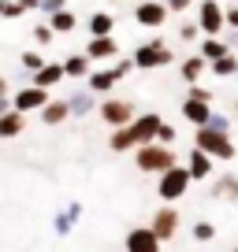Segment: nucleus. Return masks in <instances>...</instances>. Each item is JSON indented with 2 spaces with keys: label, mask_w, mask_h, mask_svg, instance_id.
Returning a JSON list of instances; mask_svg holds the SVG:
<instances>
[{
  "label": "nucleus",
  "mask_w": 238,
  "mask_h": 252,
  "mask_svg": "<svg viewBox=\"0 0 238 252\" xmlns=\"http://www.w3.org/2000/svg\"><path fill=\"white\" fill-rule=\"evenodd\" d=\"M134 163H138V171H145V174H164V171H171V167L179 163V156H175V149H164V145L149 141V145H138L134 149Z\"/></svg>",
  "instance_id": "f257e3e1"
},
{
  "label": "nucleus",
  "mask_w": 238,
  "mask_h": 252,
  "mask_svg": "<svg viewBox=\"0 0 238 252\" xmlns=\"http://www.w3.org/2000/svg\"><path fill=\"white\" fill-rule=\"evenodd\" d=\"M194 149L205 152L208 159H235V145H231L227 134H216L208 126H198V134H194Z\"/></svg>",
  "instance_id": "f03ea898"
},
{
  "label": "nucleus",
  "mask_w": 238,
  "mask_h": 252,
  "mask_svg": "<svg viewBox=\"0 0 238 252\" xmlns=\"http://www.w3.org/2000/svg\"><path fill=\"white\" fill-rule=\"evenodd\" d=\"M186 189H190V174H186L179 163H175L171 171H164V174H160V182H157V193H160V200H167V204L183 200V197H186Z\"/></svg>",
  "instance_id": "7ed1b4c3"
},
{
  "label": "nucleus",
  "mask_w": 238,
  "mask_h": 252,
  "mask_svg": "<svg viewBox=\"0 0 238 252\" xmlns=\"http://www.w3.org/2000/svg\"><path fill=\"white\" fill-rule=\"evenodd\" d=\"M171 60H175V56L167 52L164 41H149V45H142V48L134 52V60H130V63H134V67H142V71H157V67H167Z\"/></svg>",
  "instance_id": "20e7f679"
},
{
  "label": "nucleus",
  "mask_w": 238,
  "mask_h": 252,
  "mask_svg": "<svg viewBox=\"0 0 238 252\" xmlns=\"http://www.w3.org/2000/svg\"><path fill=\"white\" fill-rule=\"evenodd\" d=\"M179 222H183L179 219V208H160V212L149 219V234L164 245V241H171V237L179 234Z\"/></svg>",
  "instance_id": "39448f33"
},
{
  "label": "nucleus",
  "mask_w": 238,
  "mask_h": 252,
  "mask_svg": "<svg viewBox=\"0 0 238 252\" xmlns=\"http://www.w3.org/2000/svg\"><path fill=\"white\" fill-rule=\"evenodd\" d=\"M160 123H164V119H160L157 111H149V115H142V119H130L127 130H130V137H134V149H138V145H149L153 137H157Z\"/></svg>",
  "instance_id": "423d86ee"
},
{
  "label": "nucleus",
  "mask_w": 238,
  "mask_h": 252,
  "mask_svg": "<svg viewBox=\"0 0 238 252\" xmlns=\"http://www.w3.org/2000/svg\"><path fill=\"white\" fill-rule=\"evenodd\" d=\"M52 100V96L45 93V89H19L15 96H11V111H19V115H30V111H41L45 104Z\"/></svg>",
  "instance_id": "0eeeda50"
},
{
  "label": "nucleus",
  "mask_w": 238,
  "mask_h": 252,
  "mask_svg": "<svg viewBox=\"0 0 238 252\" xmlns=\"http://www.w3.org/2000/svg\"><path fill=\"white\" fill-rule=\"evenodd\" d=\"M101 119L112 126V130H119V126H127L130 119H134V104L130 100H104L101 104Z\"/></svg>",
  "instance_id": "6e6552de"
},
{
  "label": "nucleus",
  "mask_w": 238,
  "mask_h": 252,
  "mask_svg": "<svg viewBox=\"0 0 238 252\" xmlns=\"http://www.w3.org/2000/svg\"><path fill=\"white\" fill-rule=\"evenodd\" d=\"M123 249L127 252H160V241L149 234V226H134L127 234V241H123Z\"/></svg>",
  "instance_id": "1a4fd4ad"
},
{
  "label": "nucleus",
  "mask_w": 238,
  "mask_h": 252,
  "mask_svg": "<svg viewBox=\"0 0 238 252\" xmlns=\"http://www.w3.org/2000/svg\"><path fill=\"white\" fill-rule=\"evenodd\" d=\"M183 171L190 174V182H208V178H212V159H208L205 152L190 149V159H186V167H183Z\"/></svg>",
  "instance_id": "9d476101"
},
{
  "label": "nucleus",
  "mask_w": 238,
  "mask_h": 252,
  "mask_svg": "<svg viewBox=\"0 0 238 252\" xmlns=\"http://www.w3.org/2000/svg\"><path fill=\"white\" fill-rule=\"evenodd\" d=\"M201 30H205L208 37H216V33L223 30V11H220L216 0H205V4H201Z\"/></svg>",
  "instance_id": "9b49d317"
},
{
  "label": "nucleus",
  "mask_w": 238,
  "mask_h": 252,
  "mask_svg": "<svg viewBox=\"0 0 238 252\" xmlns=\"http://www.w3.org/2000/svg\"><path fill=\"white\" fill-rule=\"evenodd\" d=\"M208 193H212L216 200H238V178H235V174H220V178L212 174Z\"/></svg>",
  "instance_id": "f8f14e48"
},
{
  "label": "nucleus",
  "mask_w": 238,
  "mask_h": 252,
  "mask_svg": "<svg viewBox=\"0 0 238 252\" xmlns=\"http://www.w3.org/2000/svg\"><path fill=\"white\" fill-rule=\"evenodd\" d=\"M164 15H167V8H164V4H157V0H145V4H138V11H134V19L142 26H160V23H164Z\"/></svg>",
  "instance_id": "ddd939ff"
},
{
  "label": "nucleus",
  "mask_w": 238,
  "mask_h": 252,
  "mask_svg": "<svg viewBox=\"0 0 238 252\" xmlns=\"http://www.w3.org/2000/svg\"><path fill=\"white\" fill-rule=\"evenodd\" d=\"M60 82H64V67H60V63H45V67L34 74V89H45V93L52 86H60Z\"/></svg>",
  "instance_id": "4468645a"
},
{
  "label": "nucleus",
  "mask_w": 238,
  "mask_h": 252,
  "mask_svg": "<svg viewBox=\"0 0 238 252\" xmlns=\"http://www.w3.org/2000/svg\"><path fill=\"white\" fill-rule=\"evenodd\" d=\"M26 130V115H19V111H4L0 115V137L8 141V137H19Z\"/></svg>",
  "instance_id": "2eb2a0df"
},
{
  "label": "nucleus",
  "mask_w": 238,
  "mask_h": 252,
  "mask_svg": "<svg viewBox=\"0 0 238 252\" xmlns=\"http://www.w3.org/2000/svg\"><path fill=\"white\" fill-rule=\"evenodd\" d=\"M64 119H71V111H67V100H48L45 108H41V123L60 126Z\"/></svg>",
  "instance_id": "dca6fc26"
},
{
  "label": "nucleus",
  "mask_w": 238,
  "mask_h": 252,
  "mask_svg": "<svg viewBox=\"0 0 238 252\" xmlns=\"http://www.w3.org/2000/svg\"><path fill=\"white\" fill-rule=\"evenodd\" d=\"M116 52H119V45L112 37H93L89 48H86V60H108V56H116Z\"/></svg>",
  "instance_id": "f3484780"
},
{
  "label": "nucleus",
  "mask_w": 238,
  "mask_h": 252,
  "mask_svg": "<svg viewBox=\"0 0 238 252\" xmlns=\"http://www.w3.org/2000/svg\"><path fill=\"white\" fill-rule=\"evenodd\" d=\"M183 115L190 119L194 126H205L208 115H212V108H208V104H198V100H186V104H183Z\"/></svg>",
  "instance_id": "a211bd4d"
},
{
  "label": "nucleus",
  "mask_w": 238,
  "mask_h": 252,
  "mask_svg": "<svg viewBox=\"0 0 238 252\" xmlns=\"http://www.w3.org/2000/svg\"><path fill=\"white\" fill-rule=\"evenodd\" d=\"M64 67V78H86L89 74V60L86 56H67V63H60Z\"/></svg>",
  "instance_id": "6ab92c4d"
},
{
  "label": "nucleus",
  "mask_w": 238,
  "mask_h": 252,
  "mask_svg": "<svg viewBox=\"0 0 238 252\" xmlns=\"http://www.w3.org/2000/svg\"><path fill=\"white\" fill-rule=\"evenodd\" d=\"M223 56H227V45H223V41H216V37H205V41H201V60H205V63L223 60Z\"/></svg>",
  "instance_id": "aec40b11"
},
{
  "label": "nucleus",
  "mask_w": 238,
  "mask_h": 252,
  "mask_svg": "<svg viewBox=\"0 0 238 252\" xmlns=\"http://www.w3.org/2000/svg\"><path fill=\"white\" fill-rule=\"evenodd\" d=\"M108 149H112V152H127V149H134V137H130V130H127V126L112 130V137H108Z\"/></svg>",
  "instance_id": "412c9836"
},
{
  "label": "nucleus",
  "mask_w": 238,
  "mask_h": 252,
  "mask_svg": "<svg viewBox=\"0 0 238 252\" xmlns=\"http://www.w3.org/2000/svg\"><path fill=\"white\" fill-rule=\"evenodd\" d=\"M205 67H208V63L201 60V56H190V60H186L183 67H179V74H183V78H186V82H190V86H194V82L201 78V71H205Z\"/></svg>",
  "instance_id": "4be33fe9"
},
{
  "label": "nucleus",
  "mask_w": 238,
  "mask_h": 252,
  "mask_svg": "<svg viewBox=\"0 0 238 252\" xmlns=\"http://www.w3.org/2000/svg\"><path fill=\"white\" fill-rule=\"evenodd\" d=\"M108 89H116V74H112V71L89 74V93H108Z\"/></svg>",
  "instance_id": "5701e85b"
},
{
  "label": "nucleus",
  "mask_w": 238,
  "mask_h": 252,
  "mask_svg": "<svg viewBox=\"0 0 238 252\" xmlns=\"http://www.w3.org/2000/svg\"><path fill=\"white\" fill-rule=\"evenodd\" d=\"M89 108H93V93H75L71 100H67V111H71V115H89Z\"/></svg>",
  "instance_id": "b1692460"
},
{
  "label": "nucleus",
  "mask_w": 238,
  "mask_h": 252,
  "mask_svg": "<svg viewBox=\"0 0 238 252\" xmlns=\"http://www.w3.org/2000/svg\"><path fill=\"white\" fill-rule=\"evenodd\" d=\"M112 26H116V23H112V15H104V11L89 19V33H93V37H108Z\"/></svg>",
  "instance_id": "393cba45"
},
{
  "label": "nucleus",
  "mask_w": 238,
  "mask_h": 252,
  "mask_svg": "<svg viewBox=\"0 0 238 252\" xmlns=\"http://www.w3.org/2000/svg\"><path fill=\"white\" fill-rule=\"evenodd\" d=\"M48 30L71 33V30H75V15H71V11H52V23H48Z\"/></svg>",
  "instance_id": "a878e982"
},
{
  "label": "nucleus",
  "mask_w": 238,
  "mask_h": 252,
  "mask_svg": "<svg viewBox=\"0 0 238 252\" xmlns=\"http://www.w3.org/2000/svg\"><path fill=\"white\" fill-rule=\"evenodd\" d=\"M235 67H238V60H235V56H223V60H212V71L216 74H220V78H227V74H235Z\"/></svg>",
  "instance_id": "bb28decb"
},
{
  "label": "nucleus",
  "mask_w": 238,
  "mask_h": 252,
  "mask_svg": "<svg viewBox=\"0 0 238 252\" xmlns=\"http://www.w3.org/2000/svg\"><path fill=\"white\" fill-rule=\"evenodd\" d=\"M212 237H216V226H212V222H205V219H201V222H194V241L208 245Z\"/></svg>",
  "instance_id": "cd10ccee"
},
{
  "label": "nucleus",
  "mask_w": 238,
  "mask_h": 252,
  "mask_svg": "<svg viewBox=\"0 0 238 252\" xmlns=\"http://www.w3.org/2000/svg\"><path fill=\"white\" fill-rule=\"evenodd\" d=\"M157 145H164V149H171L175 145V126H167V123H160V130H157V137H153Z\"/></svg>",
  "instance_id": "c85d7f7f"
},
{
  "label": "nucleus",
  "mask_w": 238,
  "mask_h": 252,
  "mask_svg": "<svg viewBox=\"0 0 238 252\" xmlns=\"http://www.w3.org/2000/svg\"><path fill=\"white\" fill-rule=\"evenodd\" d=\"M23 67H26V71H30V74H38L41 67H45V60H41V52H23Z\"/></svg>",
  "instance_id": "c756f323"
},
{
  "label": "nucleus",
  "mask_w": 238,
  "mask_h": 252,
  "mask_svg": "<svg viewBox=\"0 0 238 252\" xmlns=\"http://www.w3.org/2000/svg\"><path fill=\"white\" fill-rule=\"evenodd\" d=\"M186 100H198V104H212V89H201V86H190V96Z\"/></svg>",
  "instance_id": "7c9ffc66"
},
{
  "label": "nucleus",
  "mask_w": 238,
  "mask_h": 252,
  "mask_svg": "<svg viewBox=\"0 0 238 252\" xmlns=\"http://www.w3.org/2000/svg\"><path fill=\"white\" fill-rule=\"evenodd\" d=\"M34 41H38V45H48V41H52V30H48V26L41 23L38 30H34Z\"/></svg>",
  "instance_id": "2f4dec72"
},
{
  "label": "nucleus",
  "mask_w": 238,
  "mask_h": 252,
  "mask_svg": "<svg viewBox=\"0 0 238 252\" xmlns=\"http://www.w3.org/2000/svg\"><path fill=\"white\" fill-rule=\"evenodd\" d=\"M71 226H75V222L67 219V215H56V234H60V237H64V234H71Z\"/></svg>",
  "instance_id": "473e14b6"
},
{
  "label": "nucleus",
  "mask_w": 238,
  "mask_h": 252,
  "mask_svg": "<svg viewBox=\"0 0 238 252\" xmlns=\"http://www.w3.org/2000/svg\"><path fill=\"white\" fill-rule=\"evenodd\" d=\"M38 8H45V11H64V0H38Z\"/></svg>",
  "instance_id": "72a5a7b5"
},
{
  "label": "nucleus",
  "mask_w": 238,
  "mask_h": 252,
  "mask_svg": "<svg viewBox=\"0 0 238 252\" xmlns=\"http://www.w3.org/2000/svg\"><path fill=\"white\" fill-rule=\"evenodd\" d=\"M198 37V26H183V41H194Z\"/></svg>",
  "instance_id": "f704fd0d"
},
{
  "label": "nucleus",
  "mask_w": 238,
  "mask_h": 252,
  "mask_svg": "<svg viewBox=\"0 0 238 252\" xmlns=\"http://www.w3.org/2000/svg\"><path fill=\"white\" fill-rule=\"evenodd\" d=\"M223 23H231V26H238V8H231L227 15H223Z\"/></svg>",
  "instance_id": "c9c22d12"
},
{
  "label": "nucleus",
  "mask_w": 238,
  "mask_h": 252,
  "mask_svg": "<svg viewBox=\"0 0 238 252\" xmlns=\"http://www.w3.org/2000/svg\"><path fill=\"white\" fill-rule=\"evenodd\" d=\"M186 4H190V0H167V8H175V11H183Z\"/></svg>",
  "instance_id": "e433bc0d"
},
{
  "label": "nucleus",
  "mask_w": 238,
  "mask_h": 252,
  "mask_svg": "<svg viewBox=\"0 0 238 252\" xmlns=\"http://www.w3.org/2000/svg\"><path fill=\"white\" fill-rule=\"evenodd\" d=\"M26 8H38V0H19V11H26Z\"/></svg>",
  "instance_id": "4c0bfd02"
},
{
  "label": "nucleus",
  "mask_w": 238,
  "mask_h": 252,
  "mask_svg": "<svg viewBox=\"0 0 238 252\" xmlns=\"http://www.w3.org/2000/svg\"><path fill=\"white\" fill-rule=\"evenodd\" d=\"M4 111H11V100H8V96H0V115H4Z\"/></svg>",
  "instance_id": "58836bf2"
},
{
  "label": "nucleus",
  "mask_w": 238,
  "mask_h": 252,
  "mask_svg": "<svg viewBox=\"0 0 238 252\" xmlns=\"http://www.w3.org/2000/svg\"><path fill=\"white\" fill-rule=\"evenodd\" d=\"M0 96H8V82H4V74H0Z\"/></svg>",
  "instance_id": "ea45409f"
},
{
  "label": "nucleus",
  "mask_w": 238,
  "mask_h": 252,
  "mask_svg": "<svg viewBox=\"0 0 238 252\" xmlns=\"http://www.w3.org/2000/svg\"><path fill=\"white\" fill-rule=\"evenodd\" d=\"M4 11H8V4H0V15H4Z\"/></svg>",
  "instance_id": "a19ab883"
},
{
  "label": "nucleus",
  "mask_w": 238,
  "mask_h": 252,
  "mask_svg": "<svg viewBox=\"0 0 238 252\" xmlns=\"http://www.w3.org/2000/svg\"><path fill=\"white\" fill-rule=\"evenodd\" d=\"M235 111H238V100H235Z\"/></svg>",
  "instance_id": "79ce46f5"
},
{
  "label": "nucleus",
  "mask_w": 238,
  "mask_h": 252,
  "mask_svg": "<svg viewBox=\"0 0 238 252\" xmlns=\"http://www.w3.org/2000/svg\"><path fill=\"white\" fill-rule=\"evenodd\" d=\"M235 74H238V67H235Z\"/></svg>",
  "instance_id": "37998d69"
},
{
  "label": "nucleus",
  "mask_w": 238,
  "mask_h": 252,
  "mask_svg": "<svg viewBox=\"0 0 238 252\" xmlns=\"http://www.w3.org/2000/svg\"><path fill=\"white\" fill-rule=\"evenodd\" d=\"M235 252H238V249H235Z\"/></svg>",
  "instance_id": "c03bdc74"
}]
</instances>
